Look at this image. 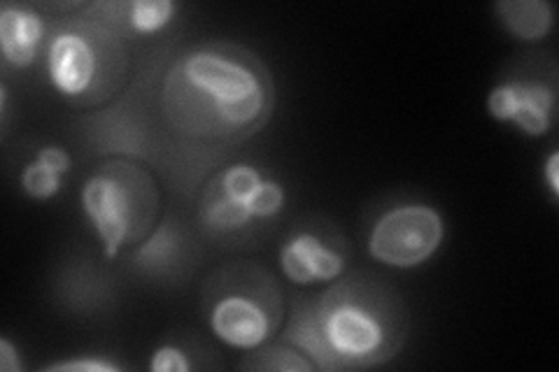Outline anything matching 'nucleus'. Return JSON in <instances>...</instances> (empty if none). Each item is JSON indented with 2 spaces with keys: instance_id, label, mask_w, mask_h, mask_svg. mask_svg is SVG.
Listing matches in <instances>:
<instances>
[{
  "instance_id": "obj_1",
  "label": "nucleus",
  "mask_w": 559,
  "mask_h": 372,
  "mask_svg": "<svg viewBox=\"0 0 559 372\" xmlns=\"http://www.w3.org/2000/svg\"><path fill=\"white\" fill-rule=\"evenodd\" d=\"M275 105L269 68L229 43L191 47L162 84V112L173 131L215 145H236L266 127Z\"/></svg>"
},
{
  "instance_id": "obj_2",
  "label": "nucleus",
  "mask_w": 559,
  "mask_h": 372,
  "mask_svg": "<svg viewBox=\"0 0 559 372\" xmlns=\"http://www.w3.org/2000/svg\"><path fill=\"white\" fill-rule=\"evenodd\" d=\"M329 370L371 368L390 361L406 338L399 296L369 275L341 279L312 303Z\"/></svg>"
},
{
  "instance_id": "obj_3",
  "label": "nucleus",
  "mask_w": 559,
  "mask_h": 372,
  "mask_svg": "<svg viewBox=\"0 0 559 372\" xmlns=\"http://www.w3.org/2000/svg\"><path fill=\"white\" fill-rule=\"evenodd\" d=\"M82 207L115 259L121 247L143 242L159 212V191L152 175L131 161L103 164L82 189Z\"/></svg>"
},
{
  "instance_id": "obj_4",
  "label": "nucleus",
  "mask_w": 559,
  "mask_h": 372,
  "mask_svg": "<svg viewBox=\"0 0 559 372\" xmlns=\"http://www.w3.org/2000/svg\"><path fill=\"white\" fill-rule=\"evenodd\" d=\"M210 328L236 349H257L269 343L283 322V293L264 271L245 265L219 275L210 285Z\"/></svg>"
},
{
  "instance_id": "obj_5",
  "label": "nucleus",
  "mask_w": 559,
  "mask_h": 372,
  "mask_svg": "<svg viewBox=\"0 0 559 372\" xmlns=\"http://www.w3.org/2000/svg\"><path fill=\"white\" fill-rule=\"evenodd\" d=\"M49 80L68 98L100 94V84L110 82L112 73H124V51L119 49L115 33L100 24H84L59 31L47 51Z\"/></svg>"
},
{
  "instance_id": "obj_6",
  "label": "nucleus",
  "mask_w": 559,
  "mask_h": 372,
  "mask_svg": "<svg viewBox=\"0 0 559 372\" xmlns=\"http://www.w3.org/2000/svg\"><path fill=\"white\" fill-rule=\"evenodd\" d=\"M443 217L429 205H399L376 221L369 254L392 268H415L429 261L443 242Z\"/></svg>"
},
{
  "instance_id": "obj_7",
  "label": "nucleus",
  "mask_w": 559,
  "mask_h": 372,
  "mask_svg": "<svg viewBox=\"0 0 559 372\" xmlns=\"http://www.w3.org/2000/svg\"><path fill=\"white\" fill-rule=\"evenodd\" d=\"M280 268L294 285L331 281L343 275L345 256L314 233H296L280 250Z\"/></svg>"
},
{
  "instance_id": "obj_8",
  "label": "nucleus",
  "mask_w": 559,
  "mask_h": 372,
  "mask_svg": "<svg viewBox=\"0 0 559 372\" xmlns=\"http://www.w3.org/2000/svg\"><path fill=\"white\" fill-rule=\"evenodd\" d=\"M45 24L35 12L22 8H3L0 12V49L8 63L26 68L38 57Z\"/></svg>"
},
{
  "instance_id": "obj_9",
  "label": "nucleus",
  "mask_w": 559,
  "mask_h": 372,
  "mask_svg": "<svg viewBox=\"0 0 559 372\" xmlns=\"http://www.w3.org/2000/svg\"><path fill=\"white\" fill-rule=\"evenodd\" d=\"M515 94V110L511 121L532 137L546 135L552 123L555 92L544 82H511Z\"/></svg>"
},
{
  "instance_id": "obj_10",
  "label": "nucleus",
  "mask_w": 559,
  "mask_h": 372,
  "mask_svg": "<svg viewBox=\"0 0 559 372\" xmlns=\"http://www.w3.org/2000/svg\"><path fill=\"white\" fill-rule=\"evenodd\" d=\"M495 10L520 40H544L552 28V8L546 0H501Z\"/></svg>"
},
{
  "instance_id": "obj_11",
  "label": "nucleus",
  "mask_w": 559,
  "mask_h": 372,
  "mask_svg": "<svg viewBox=\"0 0 559 372\" xmlns=\"http://www.w3.org/2000/svg\"><path fill=\"white\" fill-rule=\"evenodd\" d=\"M175 14L173 0H135L127 5V24L135 33H154L164 28Z\"/></svg>"
},
{
  "instance_id": "obj_12",
  "label": "nucleus",
  "mask_w": 559,
  "mask_h": 372,
  "mask_svg": "<svg viewBox=\"0 0 559 372\" xmlns=\"http://www.w3.org/2000/svg\"><path fill=\"white\" fill-rule=\"evenodd\" d=\"M22 187L28 199L47 201L61 191V172L40 161V158H33L22 175Z\"/></svg>"
},
{
  "instance_id": "obj_13",
  "label": "nucleus",
  "mask_w": 559,
  "mask_h": 372,
  "mask_svg": "<svg viewBox=\"0 0 559 372\" xmlns=\"http://www.w3.org/2000/svg\"><path fill=\"white\" fill-rule=\"evenodd\" d=\"M242 368H252V370H304L310 372L314 370V363L304 359L296 349H287V347H269L264 351L254 353L250 361H245Z\"/></svg>"
},
{
  "instance_id": "obj_14",
  "label": "nucleus",
  "mask_w": 559,
  "mask_h": 372,
  "mask_svg": "<svg viewBox=\"0 0 559 372\" xmlns=\"http://www.w3.org/2000/svg\"><path fill=\"white\" fill-rule=\"evenodd\" d=\"M283 205H285L283 187H280L277 182H269V180L261 182L248 201V207H250L254 219H269V217L277 215V212L283 209Z\"/></svg>"
},
{
  "instance_id": "obj_15",
  "label": "nucleus",
  "mask_w": 559,
  "mask_h": 372,
  "mask_svg": "<svg viewBox=\"0 0 559 372\" xmlns=\"http://www.w3.org/2000/svg\"><path fill=\"white\" fill-rule=\"evenodd\" d=\"M191 368L187 353L173 345H164L154 351L150 370L154 372H187Z\"/></svg>"
},
{
  "instance_id": "obj_16",
  "label": "nucleus",
  "mask_w": 559,
  "mask_h": 372,
  "mask_svg": "<svg viewBox=\"0 0 559 372\" xmlns=\"http://www.w3.org/2000/svg\"><path fill=\"white\" fill-rule=\"evenodd\" d=\"M45 370L47 372H117L121 368L117 363L100 361V359H78V361L51 363Z\"/></svg>"
},
{
  "instance_id": "obj_17",
  "label": "nucleus",
  "mask_w": 559,
  "mask_h": 372,
  "mask_svg": "<svg viewBox=\"0 0 559 372\" xmlns=\"http://www.w3.org/2000/svg\"><path fill=\"white\" fill-rule=\"evenodd\" d=\"M0 370H5V372L22 370L20 353H16V349L12 347V343L8 338L0 340Z\"/></svg>"
},
{
  "instance_id": "obj_18",
  "label": "nucleus",
  "mask_w": 559,
  "mask_h": 372,
  "mask_svg": "<svg viewBox=\"0 0 559 372\" xmlns=\"http://www.w3.org/2000/svg\"><path fill=\"white\" fill-rule=\"evenodd\" d=\"M546 175H548V182H550V191L552 196L557 199L559 196V154L552 152L548 164H546Z\"/></svg>"
}]
</instances>
